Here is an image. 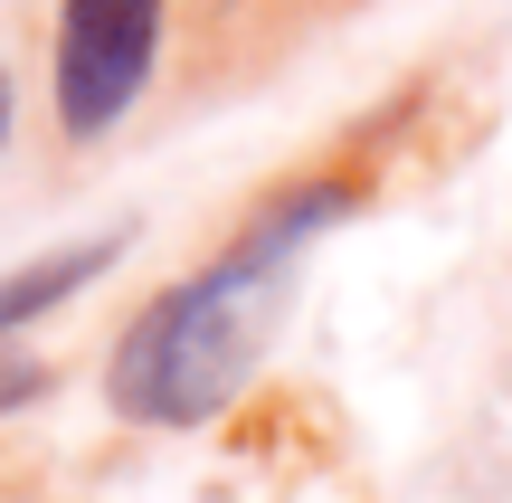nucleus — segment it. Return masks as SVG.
<instances>
[{
    "mask_svg": "<svg viewBox=\"0 0 512 503\" xmlns=\"http://www.w3.org/2000/svg\"><path fill=\"white\" fill-rule=\"evenodd\" d=\"M275 304H285V276L228 257V247L209 266H190V276H171L162 295H143L124 314V333H114L105 409L124 418V428H162V437L209 428L256 380V352H266V333H275Z\"/></svg>",
    "mask_w": 512,
    "mask_h": 503,
    "instance_id": "obj_1",
    "label": "nucleus"
},
{
    "mask_svg": "<svg viewBox=\"0 0 512 503\" xmlns=\"http://www.w3.org/2000/svg\"><path fill=\"white\" fill-rule=\"evenodd\" d=\"M171 48V0H57L48 29V114L57 143L95 152L143 114Z\"/></svg>",
    "mask_w": 512,
    "mask_h": 503,
    "instance_id": "obj_2",
    "label": "nucleus"
},
{
    "mask_svg": "<svg viewBox=\"0 0 512 503\" xmlns=\"http://www.w3.org/2000/svg\"><path fill=\"white\" fill-rule=\"evenodd\" d=\"M361 200H370L361 171H294V181L266 190V200H256L219 247H228V257H247V266H266V276H294V266H304Z\"/></svg>",
    "mask_w": 512,
    "mask_h": 503,
    "instance_id": "obj_3",
    "label": "nucleus"
},
{
    "mask_svg": "<svg viewBox=\"0 0 512 503\" xmlns=\"http://www.w3.org/2000/svg\"><path fill=\"white\" fill-rule=\"evenodd\" d=\"M124 247H133V228H105V238H76V247H48V257L10 266V276H0V342H19L29 323L67 314L95 276H114V266H124Z\"/></svg>",
    "mask_w": 512,
    "mask_h": 503,
    "instance_id": "obj_4",
    "label": "nucleus"
},
{
    "mask_svg": "<svg viewBox=\"0 0 512 503\" xmlns=\"http://www.w3.org/2000/svg\"><path fill=\"white\" fill-rule=\"evenodd\" d=\"M38 399H48V361L19 352V342H0V418H10V409H38Z\"/></svg>",
    "mask_w": 512,
    "mask_h": 503,
    "instance_id": "obj_5",
    "label": "nucleus"
},
{
    "mask_svg": "<svg viewBox=\"0 0 512 503\" xmlns=\"http://www.w3.org/2000/svg\"><path fill=\"white\" fill-rule=\"evenodd\" d=\"M10 124H19V86H10V67H0V152H10Z\"/></svg>",
    "mask_w": 512,
    "mask_h": 503,
    "instance_id": "obj_6",
    "label": "nucleus"
}]
</instances>
